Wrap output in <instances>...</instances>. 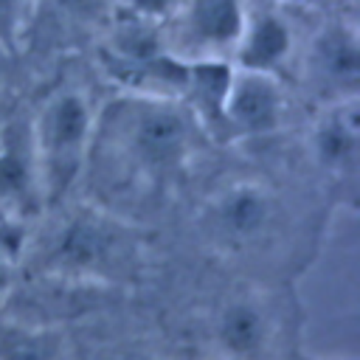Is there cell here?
<instances>
[{"label": "cell", "instance_id": "obj_19", "mask_svg": "<svg viewBox=\"0 0 360 360\" xmlns=\"http://www.w3.org/2000/svg\"><path fill=\"white\" fill-rule=\"evenodd\" d=\"M287 360H354V357H332V354H312V352L295 349V352H290Z\"/></svg>", "mask_w": 360, "mask_h": 360}, {"label": "cell", "instance_id": "obj_11", "mask_svg": "<svg viewBox=\"0 0 360 360\" xmlns=\"http://www.w3.org/2000/svg\"><path fill=\"white\" fill-rule=\"evenodd\" d=\"M295 28L290 17L276 3H248L245 25L231 53V65L242 70H259L270 76H281L284 68L295 56Z\"/></svg>", "mask_w": 360, "mask_h": 360}, {"label": "cell", "instance_id": "obj_18", "mask_svg": "<svg viewBox=\"0 0 360 360\" xmlns=\"http://www.w3.org/2000/svg\"><path fill=\"white\" fill-rule=\"evenodd\" d=\"M118 360H166L163 354H158L155 349H146V346H132L129 352H124Z\"/></svg>", "mask_w": 360, "mask_h": 360}, {"label": "cell", "instance_id": "obj_14", "mask_svg": "<svg viewBox=\"0 0 360 360\" xmlns=\"http://www.w3.org/2000/svg\"><path fill=\"white\" fill-rule=\"evenodd\" d=\"M31 17V0H0V45L14 53Z\"/></svg>", "mask_w": 360, "mask_h": 360}, {"label": "cell", "instance_id": "obj_12", "mask_svg": "<svg viewBox=\"0 0 360 360\" xmlns=\"http://www.w3.org/2000/svg\"><path fill=\"white\" fill-rule=\"evenodd\" d=\"M233 65L225 59L188 62L180 104L197 118L205 135H222V104L231 84Z\"/></svg>", "mask_w": 360, "mask_h": 360}, {"label": "cell", "instance_id": "obj_15", "mask_svg": "<svg viewBox=\"0 0 360 360\" xmlns=\"http://www.w3.org/2000/svg\"><path fill=\"white\" fill-rule=\"evenodd\" d=\"M59 17L70 22H107L112 0H45Z\"/></svg>", "mask_w": 360, "mask_h": 360}, {"label": "cell", "instance_id": "obj_6", "mask_svg": "<svg viewBox=\"0 0 360 360\" xmlns=\"http://www.w3.org/2000/svg\"><path fill=\"white\" fill-rule=\"evenodd\" d=\"M250 0H186L183 8L163 25L166 48L186 59H225L236 48Z\"/></svg>", "mask_w": 360, "mask_h": 360}, {"label": "cell", "instance_id": "obj_20", "mask_svg": "<svg viewBox=\"0 0 360 360\" xmlns=\"http://www.w3.org/2000/svg\"><path fill=\"white\" fill-rule=\"evenodd\" d=\"M270 3H276V6H315V3H321V0H270Z\"/></svg>", "mask_w": 360, "mask_h": 360}, {"label": "cell", "instance_id": "obj_4", "mask_svg": "<svg viewBox=\"0 0 360 360\" xmlns=\"http://www.w3.org/2000/svg\"><path fill=\"white\" fill-rule=\"evenodd\" d=\"M200 228L217 250L245 256L278 239L284 228V200L262 180H233L205 200Z\"/></svg>", "mask_w": 360, "mask_h": 360}, {"label": "cell", "instance_id": "obj_2", "mask_svg": "<svg viewBox=\"0 0 360 360\" xmlns=\"http://www.w3.org/2000/svg\"><path fill=\"white\" fill-rule=\"evenodd\" d=\"M141 248L132 222L87 202L62 217L37 256V270L62 284L112 287L138 273Z\"/></svg>", "mask_w": 360, "mask_h": 360}, {"label": "cell", "instance_id": "obj_10", "mask_svg": "<svg viewBox=\"0 0 360 360\" xmlns=\"http://www.w3.org/2000/svg\"><path fill=\"white\" fill-rule=\"evenodd\" d=\"M211 340L222 360H259L276 340V315L256 292L231 295L211 321Z\"/></svg>", "mask_w": 360, "mask_h": 360}, {"label": "cell", "instance_id": "obj_9", "mask_svg": "<svg viewBox=\"0 0 360 360\" xmlns=\"http://www.w3.org/2000/svg\"><path fill=\"white\" fill-rule=\"evenodd\" d=\"M290 96L281 76L233 68L222 104V138L256 141L284 129Z\"/></svg>", "mask_w": 360, "mask_h": 360}, {"label": "cell", "instance_id": "obj_3", "mask_svg": "<svg viewBox=\"0 0 360 360\" xmlns=\"http://www.w3.org/2000/svg\"><path fill=\"white\" fill-rule=\"evenodd\" d=\"M98 107L76 84L53 87L28 115L45 208H59L82 180L93 146Z\"/></svg>", "mask_w": 360, "mask_h": 360}, {"label": "cell", "instance_id": "obj_1", "mask_svg": "<svg viewBox=\"0 0 360 360\" xmlns=\"http://www.w3.org/2000/svg\"><path fill=\"white\" fill-rule=\"evenodd\" d=\"M200 138H205L202 127L180 101L115 93L98 107L87 160L112 163L129 183L158 188L186 174Z\"/></svg>", "mask_w": 360, "mask_h": 360}, {"label": "cell", "instance_id": "obj_5", "mask_svg": "<svg viewBox=\"0 0 360 360\" xmlns=\"http://www.w3.org/2000/svg\"><path fill=\"white\" fill-rule=\"evenodd\" d=\"M357 98H340L318 104L309 132L307 152L318 174L338 191V202H354L357 172H360V112Z\"/></svg>", "mask_w": 360, "mask_h": 360}, {"label": "cell", "instance_id": "obj_21", "mask_svg": "<svg viewBox=\"0 0 360 360\" xmlns=\"http://www.w3.org/2000/svg\"><path fill=\"white\" fill-rule=\"evenodd\" d=\"M11 115V110H8V104L0 98V129H3V124H6V118Z\"/></svg>", "mask_w": 360, "mask_h": 360}, {"label": "cell", "instance_id": "obj_22", "mask_svg": "<svg viewBox=\"0 0 360 360\" xmlns=\"http://www.w3.org/2000/svg\"><path fill=\"white\" fill-rule=\"evenodd\" d=\"M11 56V51H6L3 45H0V79H3V73H6V59Z\"/></svg>", "mask_w": 360, "mask_h": 360}, {"label": "cell", "instance_id": "obj_17", "mask_svg": "<svg viewBox=\"0 0 360 360\" xmlns=\"http://www.w3.org/2000/svg\"><path fill=\"white\" fill-rule=\"evenodd\" d=\"M14 284H17V253L6 242H0V307L11 295Z\"/></svg>", "mask_w": 360, "mask_h": 360}, {"label": "cell", "instance_id": "obj_13", "mask_svg": "<svg viewBox=\"0 0 360 360\" xmlns=\"http://www.w3.org/2000/svg\"><path fill=\"white\" fill-rule=\"evenodd\" d=\"M0 360H70V346L53 323L0 318Z\"/></svg>", "mask_w": 360, "mask_h": 360}, {"label": "cell", "instance_id": "obj_7", "mask_svg": "<svg viewBox=\"0 0 360 360\" xmlns=\"http://www.w3.org/2000/svg\"><path fill=\"white\" fill-rule=\"evenodd\" d=\"M45 211L28 115L11 112L0 129V231H22Z\"/></svg>", "mask_w": 360, "mask_h": 360}, {"label": "cell", "instance_id": "obj_16", "mask_svg": "<svg viewBox=\"0 0 360 360\" xmlns=\"http://www.w3.org/2000/svg\"><path fill=\"white\" fill-rule=\"evenodd\" d=\"M183 3L186 0H112V8L155 25H166L183 8Z\"/></svg>", "mask_w": 360, "mask_h": 360}, {"label": "cell", "instance_id": "obj_8", "mask_svg": "<svg viewBox=\"0 0 360 360\" xmlns=\"http://www.w3.org/2000/svg\"><path fill=\"white\" fill-rule=\"evenodd\" d=\"M304 79L318 104L357 98L360 37L354 20L335 17L312 31L304 51Z\"/></svg>", "mask_w": 360, "mask_h": 360}]
</instances>
